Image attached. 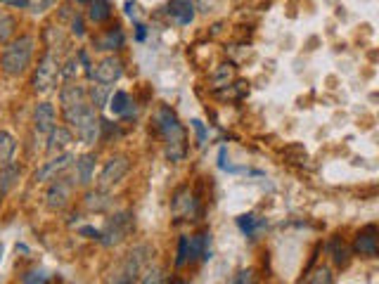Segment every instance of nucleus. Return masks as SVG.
I'll use <instances>...</instances> for the list:
<instances>
[{
    "instance_id": "nucleus-1",
    "label": "nucleus",
    "mask_w": 379,
    "mask_h": 284,
    "mask_svg": "<svg viewBox=\"0 0 379 284\" xmlns=\"http://www.w3.org/2000/svg\"><path fill=\"white\" fill-rule=\"evenodd\" d=\"M64 121L76 130V137L83 144H95L102 137V121L98 119V114L90 107V102H78V105L64 107L62 110Z\"/></svg>"
},
{
    "instance_id": "nucleus-2",
    "label": "nucleus",
    "mask_w": 379,
    "mask_h": 284,
    "mask_svg": "<svg viewBox=\"0 0 379 284\" xmlns=\"http://www.w3.org/2000/svg\"><path fill=\"white\" fill-rule=\"evenodd\" d=\"M156 128L164 135V142H166V156L178 164V161L185 159L188 154V144H185V130H183V124L178 121L176 112L171 107H159L156 112Z\"/></svg>"
},
{
    "instance_id": "nucleus-3",
    "label": "nucleus",
    "mask_w": 379,
    "mask_h": 284,
    "mask_svg": "<svg viewBox=\"0 0 379 284\" xmlns=\"http://www.w3.org/2000/svg\"><path fill=\"white\" fill-rule=\"evenodd\" d=\"M36 50L34 36H20V38H12L8 45L3 47V55H0V69L8 76H22L24 71L31 66Z\"/></svg>"
},
{
    "instance_id": "nucleus-4",
    "label": "nucleus",
    "mask_w": 379,
    "mask_h": 284,
    "mask_svg": "<svg viewBox=\"0 0 379 284\" xmlns=\"http://www.w3.org/2000/svg\"><path fill=\"white\" fill-rule=\"evenodd\" d=\"M149 253H152V249H149L147 244L135 246V249L126 253L124 261L112 270V275L107 277L105 284H138V277H140V270L142 265L147 263Z\"/></svg>"
},
{
    "instance_id": "nucleus-5",
    "label": "nucleus",
    "mask_w": 379,
    "mask_h": 284,
    "mask_svg": "<svg viewBox=\"0 0 379 284\" xmlns=\"http://www.w3.org/2000/svg\"><path fill=\"white\" fill-rule=\"evenodd\" d=\"M135 227V216L131 211H117L114 216H110L105 223V227L100 230V244L105 246H117L133 232Z\"/></svg>"
},
{
    "instance_id": "nucleus-6",
    "label": "nucleus",
    "mask_w": 379,
    "mask_h": 284,
    "mask_svg": "<svg viewBox=\"0 0 379 284\" xmlns=\"http://www.w3.org/2000/svg\"><path fill=\"white\" fill-rule=\"evenodd\" d=\"M59 66H62V59H59L57 52L45 50L43 59L38 62L34 71V90L36 93H50L57 83L59 76Z\"/></svg>"
},
{
    "instance_id": "nucleus-7",
    "label": "nucleus",
    "mask_w": 379,
    "mask_h": 284,
    "mask_svg": "<svg viewBox=\"0 0 379 284\" xmlns=\"http://www.w3.org/2000/svg\"><path fill=\"white\" fill-rule=\"evenodd\" d=\"M128 171H131L128 156H124V154L112 156L110 161H105V166H102V171L98 175V187L100 190H110V187L121 183Z\"/></svg>"
},
{
    "instance_id": "nucleus-8",
    "label": "nucleus",
    "mask_w": 379,
    "mask_h": 284,
    "mask_svg": "<svg viewBox=\"0 0 379 284\" xmlns=\"http://www.w3.org/2000/svg\"><path fill=\"white\" fill-rule=\"evenodd\" d=\"M71 190H74V180L67 178V175H59L50 183L45 192V204L50 211H62L67 209L69 199H71Z\"/></svg>"
},
{
    "instance_id": "nucleus-9",
    "label": "nucleus",
    "mask_w": 379,
    "mask_h": 284,
    "mask_svg": "<svg viewBox=\"0 0 379 284\" xmlns=\"http://www.w3.org/2000/svg\"><path fill=\"white\" fill-rule=\"evenodd\" d=\"M76 161V154H71V152H62V154H57L55 159H50V161H45L40 168H36V173H34V180L36 183H50V180H55L59 178V175H64V171L74 164Z\"/></svg>"
},
{
    "instance_id": "nucleus-10",
    "label": "nucleus",
    "mask_w": 379,
    "mask_h": 284,
    "mask_svg": "<svg viewBox=\"0 0 379 284\" xmlns=\"http://www.w3.org/2000/svg\"><path fill=\"white\" fill-rule=\"evenodd\" d=\"M121 76H124V62L119 57L110 55L95 64L93 76L90 78H95V81L102 83V86H112V83H117Z\"/></svg>"
},
{
    "instance_id": "nucleus-11",
    "label": "nucleus",
    "mask_w": 379,
    "mask_h": 284,
    "mask_svg": "<svg viewBox=\"0 0 379 284\" xmlns=\"http://www.w3.org/2000/svg\"><path fill=\"white\" fill-rule=\"evenodd\" d=\"M351 251L358 253V256H365V258H377V253H379L377 227L368 225V227L360 230V232L356 234V241H353V249Z\"/></svg>"
},
{
    "instance_id": "nucleus-12",
    "label": "nucleus",
    "mask_w": 379,
    "mask_h": 284,
    "mask_svg": "<svg viewBox=\"0 0 379 284\" xmlns=\"http://www.w3.org/2000/svg\"><path fill=\"white\" fill-rule=\"evenodd\" d=\"M55 121H57V114H55V107H52L50 102H40V105H36L34 126H36V133H38V135H47V133L57 126Z\"/></svg>"
},
{
    "instance_id": "nucleus-13",
    "label": "nucleus",
    "mask_w": 379,
    "mask_h": 284,
    "mask_svg": "<svg viewBox=\"0 0 379 284\" xmlns=\"http://www.w3.org/2000/svg\"><path fill=\"white\" fill-rule=\"evenodd\" d=\"M171 209H173V214L178 216H195V211H197V199L192 197V192H190V187H178L176 190V195H173L171 199Z\"/></svg>"
},
{
    "instance_id": "nucleus-14",
    "label": "nucleus",
    "mask_w": 379,
    "mask_h": 284,
    "mask_svg": "<svg viewBox=\"0 0 379 284\" xmlns=\"http://www.w3.org/2000/svg\"><path fill=\"white\" fill-rule=\"evenodd\" d=\"M71 142H74V133L69 128H64V126H55V128L47 133L45 149H47V154H62Z\"/></svg>"
},
{
    "instance_id": "nucleus-15",
    "label": "nucleus",
    "mask_w": 379,
    "mask_h": 284,
    "mask_svg": "<svg viewBox=\"0 0 379 284\" xmlns=\"http://www.w3.org/2000/svg\"><path fill=\"white\" fill-rule=\"evenodd\" d=\"M166 12L180 27H185V24L195 20V5H192L190 0H171V3L166 5Z\"/></svg>"
},
{
    "instance_id": "nucleus-16",
    "label": "nucleus",
    "mask_w": 379,
    "mask_h": 284,
    "mask_svg": "<svg viewBox=\"0 0 379 284\" xmlns=\"http://www.w3.org/2000/svg\"><path fill=\"white\" fill-rule=\"evenodd\" d=\"M83 204H86V209L90 214H107V211L112 209V197L107 195V190H90L86 192V197H83Z\"/></svg>"
},
{
    "instance_id": "nucleus-17",
    "label": "nucleus",
    "mask_w": 379,
    "mask_h": 284,
    "mask_svg": "<svg viewBox=\"0 0 379 284\" xmlns=\"http://www.w3.org/2000/svg\"><path fill=\"white\" fill-rule=\"evenodd\" d=\"M88 98V90L86 86H81V83L76 81H67L59 90V102H62V110L64 107H71V105H78V102H86Z\"/></svg>"
},
{
    "instance_id": "nucleus-18",
    "label": "nucleus",
    "mask_w": 379,
    "mask_h": 284,
    "mask_svg": "<svg viewBox=\"0 0 379 284\" xmlns=\"http://www.w3.org/2000/svg\"><path fill=\"white\" fill-rule=\"evenodd\" d=\"M124 40H126L124 31L119 27H114V29H110V31L95 36L93 47H95V50H119V47L124 45Z\"/></svg>"
},
{
    "instance_id": "nucleus-19",
    "label": "nucleus",
    "mask_w": 379,
    "mask_h": 284,
    "mask_svg": "<svg viewBox=\"0 0 379 284\" xmlns=\"http://www.w3.org/2000/svg\"><path fill=\"white\" fill-rule=\"evenodd\" d=\"M95 154H81V156H76V180L81 185H90L93 183V175H95Z\"/></svg>"
},
{
    "instance_id": "nucleus-20",
    "label": "nucleus",
    "mask_w": 379,
    "mask_h": 284,
    "mask_svg": "<svg viewBox=\"0 0 379 284\" xmlns=\"http://www.w3.org/2000/svg\"><path fill=\"white\" fill-rule=\"evenodd\" d=\"M17 180H20V168L15 164L0 166V202L8 197V192L17 185Z\"/></svg>"
},
{
    "instance_id": "nucleus-21",
    "label": "nucleus",
    "mask_w": 379,
    "mask_h": 284,
    "mask_svg": "<svg viewBox=\"0 0 379 284\" xmlns=\"http://www.w3.org/2000/svg\"><path fill=\"white\" fill-rule=\"evenodd\" d=\"M107 105H110L114 117H126V114H131V98H128V93H124V90L112 93Z\"/></svg>"
},
{
    "instance_id": "nucleus-22",
    "label": "nucleus",
    "mask_w": 379,
    "mask_h": 284,
    "mask_svg": "<svg viewBox=\"0 0 379 284\" xmlns=\"http://www.w3.org/2000/svg\"><path fill=\"white\" fill-rule=\"evenodd\" d=\"M329 253H332L334 265H339V268H344V265H348V261H351V249L344 244L341 237H334L329 241Z\"/></svg>"
},
{
    "instance_id": "nucleus-23",
    "label": "nucleus",
    "mask_w": 379,
    "mask_h": 284,
    "mask_svg": "<svg viewBox=\"0 0 379 284\" xmlns=\"http://www.w3.org/2000/svg\"><path fill=\"white\" fill-rule=\"evenodd\" d=\"M112 17V5L110 0H93L90 3V10H88V20L93 24H102Z\"/></svg>"
},
{
    "instance_id": "nucleus-24",
    "label": "nucleus",
    "mask_w": 379,
    "mask_h": 284,
    "mask_svg": "<svg viewBox=\"0 0 379 284\" xmlns=\"http://www.w3.org/2000/svg\"><path fill=\"white\" fill-rule=\"evenodd\" d=\"M15 149H17L15 137H12L8 130H0V166L10 164L12 156H15Z\"/></svg>"
},
{
    "instance_id": "nucleus-25",
    "label": "nucleus",
    "mask_w": 379,
    "mask_h": 284,
    "mask_svg": "<svg viewBox=\"0 0 379 284\" xmlns=\"http://www.w3.org/2000/svg\"><path fill=\"white\" fill-rule=\"evenodd\" d=\"M17 29V20L12 15H0V47H5L12 40Z\"/></svg>"
},
{
    "instance_id": "nucleus-26",
    "label": "nucleus",
    "mask_w": 379,
    "mask_h": 284,
    "mask_svg": "<svg viewBox=\"0 0 379 284\" xmlns=\"http://www.w3.org/2000/svg\"><path fill=\"white\" fill-rule=\"evenodd\" d=\"M90 95V107L93 110H100V107H105L107 102H110V86H102V83H98V86H93L88 90Z\"/></svg>"
},
{
    "instance_id": "nucleus-27",
    "label": "nucleus",
    "mask_w": 379,
    "mask_h": 284,
    "mask_svg": "<svg viewBox=\"0 0 379 284\" xmlns=\"http://www.w3.org/2000/svg\"><path fill=\"white\" fill-rule=\"evenodd\" d=\"M302 284H334L332 270H329V268H315Z\"/></svg>"
},
{
    "instance_id": "nucleus-28",
    "label": "nucleus",
    "mask_w": 379,
    "mask_h": 284,
    "mask_svg": "<svg viewBox=\"0 0 379 284\" xmlns=\"http://www.w3.org/2000/svg\"><path fill=\"white\" fill-rule=\"evenodd\" d=\"M237 225H239V230H242V232L246 234V237H251V234L256 232V227L261 225V221H256L254 214H246V216H239Z\"/></svg>"
},
{
    "instance_id": "nucleus-29",
    "label": "nucleus",
    "mask_w": 379,
    "mask_h": 284,
    "mask_svg": "<svg viewBox=\"0 0 379 284\" xmlns=\"http://www.w3.org/2000/svg\"><path fill=\"white\" fill-rule=\"evenodd\" d=\"M50 282V275L45 270H29L27 275L22 277V284H47Z\"/></svg>"
},
{
    "instance_id": "nucleus-30",
    "label": "nucleus",
    "mask_w": 379,
    "mask_h": 284,
    "mask_svg": "<svg viewBox=\"0 0 379 284\" xmlns=\"http://www.w3.org/2000/svg\"><path fill=\"white\" fill-rule=\"evenodd\" d=\"M140 284H168V277L161 268H154V270H149L145 277H142Z\"/></svg>"
},
{
    "instance_id": "nucleus-31",
    "label": "nucleus",
    "mask_w": 379,
    "mask_h": 284,
    "mask_svg": "<svg viewBox=\"0 0 379 284\" xmlns=\"http://www.w3.org/2000/svg\"><path fill=\"white\" fill-rule=\"evenodd\" d=\"M78 74V59H67L62 66H59V76L64 81H74V76Z\"/></svg>"
},
{
    "instance_id": "nucleus-32",
    "label": "nucleus",
    "mask_w": 379,
    "mask_h": 284,
    "mask_svg": "<svg viewBox=\"0 0 379 284\" xmlns=\"http://www.w3.org/2000/svg\"><path fill=\"white\" fill-rule=\"evenodd\" d=\"M188 263V237L178 239V256H176V268H183Z\"/></svg>"
},
{
    "instance_id": "nucleus-33",
    "label": "nucleus",
    "mask_w": 379,
    "mask_h": 284,
    "mask_svg": "<svg viewBox=\"0 0 379 284\" xmlns=\"http://www.w3.org/2000/svg\"><path fill=\"white\" fill-rule=\"evenodd\" d=\"M71 33L78 36V38H81V36L86 33V29H83V17L78 15V12H76L74 17H71Z\"/></svg>"
},
{
    "instance_id": "nucleus-34",
    "label": "nucleus",
    "mask_w": 379,
    "mask_h": 284,
    "mask_svg": "<svg viewBox=\"0 0 379 284\" xmlns=\"http://www.w3.org/2000/svg\"><path fill=\"white\" fill-rule=\"evenodd\" d=\"M232 284H256V273L254 270H242V273L237 275V280H235Z\"/></svg>"
},
{
    "instance_id": "nucleus-35",
    "label": "nucleus",
    "mask_w": 379,
    "mask_h": 284,
    "mask_svg": "<svg viewBox=\"0 0 379 284\" xmlns=\"http://www.w3.org/2000/svg\"><path fill=\"white\" fill-rule=\"evenodd\" d=\"M78 234H83V237H88V239H95V241H100V230H98V227L83 225V227H78Z\"/></svg>"
},
{
    "instance_id": "nucleus-36",
    "label": "nucleus",
    "mask_w": 379,
    "mask_h": 284,
    "mask_svg": "<svg viewBox=\"0 0 379 284\" xmlns=\"http://www.w3.org/2000/svg\"><path fill=\"white\" fill-rule=\"evenodd\" d=\"M192 128H195L197 133V140H200V144H204V140H207V128H204V124L202 121H192Z\"/></svg>"
},
{
    "instance_id": "nucleus-37",
    "label": "nucleus",
    "mask_w": 379,
    "mask_h": 284,
    "mask_svg": "<svg viewBox=\"0 0 379 284\" xmlns=\"http://www.w3.org/2000/svg\"><path fill=\"white\" fill-rule=\"evenodd\" d=\"M0 3H5V5H12V8H29V0H0Z\"/></svg>"
},
{
    "instance_id": "nucleus-38",
    "label": "nucleus",
    "mask_w": 379,
    "mask_h": 284,
    "mask_svg": "<svg viewBox=\"0 0 379 284\" xmlns=\"http://www.w3.org/2000/svg\"><path fill=\"white\" fill-rule=\"evenodd\" d=\"M218 166L223 168V171H228V164H225V147H221V152H218Z\"/></svg>"
},
{
    "instance_id": "nucleus-39",
    "label": "nucleus",
    "mask_w": 379,
    "mask_h": 284,
    "mask_svg": "<svg viewBox=\"0 0 379 284\" xmlns=\"http://www.w3.org/2000/svg\"><path fill=\"white\" fill-rule=\"evenodd\" d=\"M135 29H138L135 38H138V40H145V27H142V24H135Z\"/></svg>"
},
{
    "instance_id": "nucleus-40",
    "label": "nucleus",
    "mask_w": 379,
    "mask_h": 284,
    "mask_svg": "<svg viewBox=\"0 0 379 284\" xmlns=\"http://www.w3.org/2000/svg\"><path fill=\"white\" fill-rule=\"evenodd\" d=\"M76 3H93V0H76Z\"/></svg>"
},
{
    "instance_id": "nucleus-41",
    "label": "nucleus",
    "mask_w": 379,
    "mask_h": 284,
    "mask_svg": "<svg viewBox=\"0 0 379 284\" xmlns=\"http://www.w3.org/2000/svg\"><path fill=\"white\" fill-rule=\"evenodd\" d=\"M173 284H188V282H173Z\"/></svg>"
}]
</instances>
